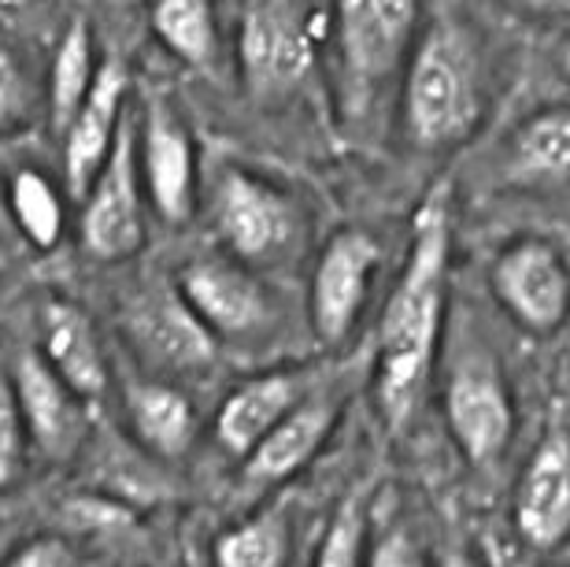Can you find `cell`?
<instances>
[{
    "instance_id": "obj_1",
    "label": "cell",
    "mask_w": 570,
    "mask_h": 567,
    "mask_svg": "<svg viewBox=\"0 0 570 567\" xmlns=\"http://www.w3.org/2000/svg\"><path fill=\"white\" fill-rule=\"evenodd\" d=\"M452 193L433 186L412 219V248L382 309L379 323V375L374 397L390 430L412 423L423 390L430 382L433 353H438L444 286H449L452 256Z\"/></svg>"
},
{
    "instance_id": "obj_2",
    "label": "cell",
    "mask_w": 570,
    "mask_h": 567,
    "mask_svg": "<svg viewBox=\"0 0 570 567\" xmlns=\"http://www.w3.org/2000/svg\"><path fill=\"white\" fill-rule=\"evenodd\" d=\"M404 130L419 149L444 153L463 145L482 123L485 86L474 45L452 22L423 30L404 63Z\"/></svg>"
},
{
    "instance_id": "obj_3",
    "label": "cell",
    "mask_w": 570,
    "mask_h": 567,
    "mask_svg": "<svg viewBox=\"0 0 570 567\" xmlns=\"http://www.w3.org/2000/svg\"><path fill=\"white\" fill-rule=\"evenodd\" d=\"M419 0H334V33L348 100L360 111L404 75L415 49Z\"/></svg>"
},
{
    "instance_id": "obj_4",
    "label": "cell",
    "mask_w": 570,
    "mask_h": 567,
    "mask_svg": "<svg viewBox=\"0 0 570 567\" xmlns=\"http://www.w3.org/2000/svg\"><path fill=\"white\" fill-rule=\"evenodd\" d=\"M215 231L245 267L275 264L301 237V208L285 189L245 167H223L212 197Z\"/></svg>"
},
{
    "instance_id": "obj_5",
    "label": "cell",
    "mask_w": 570,
    "mask_h": 567,
    "mask_svg": "<svg viewBox=\"0 0 570 567\" xmlns=\"http://www.w3.org/2000/svg\"><path fill=\"white\" fill-rule=\"evenodd\" d=\"M138 172V138L122 119L105 167L82 193V242L97 260H127L145 245Z\"/></svg>"
},
{
    "instance_id": "obj_6",
    "label": "cell",
    "mask_w": 570,
    "mask_h": 567,
    "mask_svg": "<svg viewBox=\"0 0 570 567\" xmlns=\"http://www.w3.org/2000/svg\"><path fill=\"white\" fill-rule=\"evenodd\" d=\"M242 78L253 100H282L312 71V38L285 0H256L242 19Z\"/></svg>"
},
{
    "instance_id": "obj_7",
    "label": "cell",
    "mask_w": 570,
    "mask_h": 567,
    "mask_svg": "<svg viewBox=\"0 0 570 567\" xmlns=\"http://www.w3.org/2000/svg\"><path fill=\"white\" fill-rule=\"evenodd\" d=\"M493 293L508 315L533 334L560 331L570 315V267L563 253L541 237L508 245L493 264Z\"/></svg>"
},
{
    "instance_id": "obj_8",
    "label": "cell",
    "mask_w": 570,
    "mask_h": 567,
    "mask_svg": "<svg viewBox=\"0 0 570 567\" xmlns=\"http://www.w3.org/2000/svg\"><path fill=\"white\" fill-rule=\"evenodd\" d=\"M382 245L367 231L348 226L323 245L312 271V326L326 345L345 342L367 304L371 275L379 271Z\"/></svg>"
},
{
    "instance_id": "obj_9",
    "label": "cell",
    "mask_w": 570,
    "mask_h": 567,
    "mask_svg": "<svg viewBox=\"0 0 570 567\" xmlns=\"http://www.w3.org/2000/svg\"><path fill=\"white\" fill-rule=\"evenodd\" d=\"M189 312L208 326L215 342L223 338H248L264 331L271 320V297L242 260L204 256L181 267L178 286Z\"/></svg>"
},
{
    "instance_id": "obj_10",
    "label": "cell",
    "mask_w": 570,
    "mask_h": 567,
    "mask_svg": "<svg viewBox=\"0 0 570 567\" xmlns=\"http://www.w3.org/2000/svg\"><path fill=\"white\" fill-rule=\"evenodd\" d=\"M8 379L16 385L30 446H38L41 457H49L52 463H67L89 434L86 401L45 364L38 349H22Z\"/></svg>"
},
{
    "instance_id": "obj_11",
    "label": "cell",
    "mask_w": 570,
    "mask_h": 567,
    "mask_svg": "<svg viewBox=\"0 0 570 567\" xmlns=\"http://www.w3.org/2000/svg\"><path fill=\"white\" fill-rule=\"evenodd\" d=\"M122 326L134 353H141V360L159 371H204L219 345L178 290L138 293L122 312Z\"/></svg>"
},
{
    "instance_id": "obj_12",
    "label": "cell",
    "mask_w": 570,
    "mask_h": 567,
    "mask_svg": "<svg viewBox=\"0 0 570 567\" xmlns=\"http://www.w3.org/2000/svg\"><path fill=\"white\" fill-rule=\"evenodd\" d=\"M444 419L466 460L493 463L515 434V404L504 375L485 360L463 364L444 390Z\"/></svg>"
},
{
    "instance_id": "obj_13",
    "label": "cell",
    "mask_w": 570,
    "mask_h": 567,
    "mask_svg": "<svg viewBox=\"0 0 570 567\" xmlns=\"http://www.w3.org/2000/svg\"><path fill=\"white\" fill-rule=\"evenodd\" d=\"M141 175L148 201L164 223H186L197 204V156L178 111L164 97L145 105L141 119Z\"/></svg>"
},
{
    "instance_id": "obj_14",
    "label": "cell",
    "mask_w": 570,
    "mask_h": 567,
    "mask_svg": "<svg viewBox=\"0 0 570 567\" xmlns=\"http://www.w3.org/2000/svg\"><path fill=\"white\" fill-rule=\"evenodd\" d=\"M515 530L530 549L556 553L570 541V434L541 438L515 486Z\"/></svg>"
},
{
    "instance_id": "obj_15",
    "label": "cell",
    "mask_w": 570,
    "mask_h": 567,
    "mask_svg": "<svg viewBox=\"0 0 570 567\" xmlns=\"http://www.w3.org/2000/svg\"><path fill=\"white\" fill-rule=\"evenodd\" d=\"M122 97H127V71L119 60H105L97 67L94 89L63 134V175L75 197L89 189L116 145V134L122 127Z\"/></svg>"
},
{
    "instance_id": "obj_16",
    "label": "cell",
    "mask_w": 570,
    "mask_h": 567,
    "mask_svg": "<svg viewBox=\"0 0 570 567\" xmlns=\"http://www.w3.org/2000/svg\"><path fill=\"white\" fill-rule=\"evenodd\" d=\"M38 353L82 401H97V397L108 390L111 368H108L105 345H100L94 320H89L78 304L63 297L45 301Z\"/></svg>"
},
{
    "instance_id": "obj_17",
    "label": "cell",
    "mask_w": 570,
    "mask_h": 567,
    "mask_svg": "<svg viewBox=\"0 0 570 567\" xmlns=\"http://www.w3.org/2000/svg\"><path fill=\"white\" fill-rule=\"evenodd\" d=\"M301 401V379L289 375V371H271V375L248 379L215 412V441L230 457L245 460Z\"/></svg>"
},
{
    "instance_id": "obj_18",
    "label": "cell",
    "mask_w": 570,
    "mask_h": 567,
    "mask_svg": "<svg viewBox=\"0 0 570 567\" xmlns=\"http://www.w3.org/2000/svg\"><path fill=\"white\" fill-rule=\"evenodd\" d=\"M337 427V404L323 397H304L271 434L245 457V479L259 486H275L293 479L296 471L307 468L312 457L326 446Z\"/></svg>"
},
{
    "instance_id": "obj_19",
    "label": "cell",
    "mask_w": 570,
    "mask_h": 567,
    "mask_svg": "<svg viewBox=\"0 0 570 567\" xmlns=\"http://www.w3.org/2000/svg\"><path fill=\"white\" fill-rule=\"evenodd\" d=\"M122 408L134 438L159 460H181L197 441V408L175 382L130 379L122 385Z\"/></svg>"
},
{
    "instance_id": "obj_20",
    "label": "cell",
    "mask_w": 570,
    "mask_h": 567,
    "mask_svg": "<svg viewBox=\"0 0 570 567\" xmlns=\"http://www.w3.org/2000/svg\"><path fill=\"white\" fill-rule=\"evenodd\" d=\"M511 172L527 186H570V108H541L511 138Z\"/></svg>"
},
{
    "instance_id": "obj_21",
    "label": "cell",
    "mask_w": 570,
    "mask_h": 567,
    "mask_svg": "<svg viewBox=\"0 0 570 567\" xmlns=\"http://www.w3.org/2000/svg\"><path fill=\"white\" fill-rule=\"evenodd\" d=\"M97 67L100 63L94 60V33H89L82 19H75L60 38V45H56L52 75H49V119L60 138L67 134V127H71V119L78 116L89 89H94Z\"/></svg>"
},
{
    "instance_id": "obj_22",
    "label": "cell",
    "mask_w": 570,
    "mask_h": 567,
    "mask_svg": "<svg viewBox=\"0 0 570 567\" xmlns=\"http://www.w3.org/2000/svg\"><path fill=\"white\" fill-rule=\"evenodd\" d=\"M156 38L189 67H212L219 52V27H215L212 0H153Z\"/></svg>"
},
{
    "instance_id": "obj_23",
    "label": "cell",
    "mask_w": 570,
    "mask_h": 567,
    "mask_svg": "<svg viewBox=\"0 0 570 567\" xmlns=\"http://www.w3.org/2000/svg\"><path fill=\"white\" fill-rule=\"evenodd\" d=\"M8 208H11V226L27 237L33 248L49 253L60 245L63 237V201L41 172H19L8 183Z\"/></svg>"
},
{
    "instance_id": "obj_24",
    "label": "cell",
    "mask_w": 570,
    "mask_h": 567,
    "mask_svg": "<svg viewBox=\"0 0 570 567\" xmlns=\"http://www.w3.org/2000/svg\"><path fill=\"white\" fill-rule=\"evenodd\" d=\"M215 567H285L289 560V524L267 512L230 527L215 538Z\"/></svg>"
},
{
    "instance_id": "obj_25",
    "label": "cell",
    "mask_w": 570,
    "mask_h": 567,
    "mask_svg": "<svg viewBox=\"0 0 570 567\" xmlns=\"http://www.w3.org/2000/svg\"><path fill=\"white\" fill-rule=\"evenodd\" d=\"M363 535H367V519H363L360 497H348L330 519L323 541H318L312 567H367V549H363Z\"/></svg>"
},
{
    "instance_id": "obj_26",
    "label": "cell",
    "mask_w": 570,
    "mask_h": 567,
    "mask_svg": "<svg viewBox=\"0 0 570 567\" xmlns=\"http://www.w3.org/2000/svg\"><path fill=\"white\" fill-rule=\"evenodd\" d=\"M27 449H30V434L16 401V385H11L8 375H0V490H11L22 479V471H27Z\"/></svg>"
},
{
    "instance_id": "obj_27",
    "label": "cell",
    "mask_w": 570,
    "mask_h": 567,
    "mask_svg": "<svg viewBox=\"0 0 570 567\" xmlns=\"http://www.w3.org/2000/svg\"><path fill=\"white\" fill-rule=\"evenodd\" d=\"M30 94H27V78L22 67L11 60V52L0 49V130H11L16 123L27 119Z\"/></svg>"
},
{
    "instance_id": "obj_28",
    "label": "cell",
    "mask_w": 570,
    "mask_h": 567,
    "mask_svg": "<svg viewBox=\"0 0 570 567\" xmlns=\"http://www.w3.org/2000/svg\"><path fill=\"white\" fill-rule=\"evenodd\" d=\"M367 567H426L423 546L407 527H393L374 541L367 553Z\"/></svg>"
},
{
    "instance_id": "obj_29",
    "label": "cell",
    "mask_w": 570,
    "mask_h": 567,
    "mask_svg": "<svg viewBox=\"0 0 570 567\" xmlns=\"http://www.w3.org/2000/svg\"><path fill=\"white\" fill-rule=\"evenodd\" d=\"M4 567H78V560L63 538L41 535V538L22 541V546L4 560Z\"/></svg>"
},
{
    "instance_id": "obj_30",
    "label": "cell",
    "mask_w": 570,
    "mask_h": 567,
    "mask_svg": "<svg viewBox=\"0 0 570 567\" xmlns=\"http://www.w3.org/2000/svg\"><path fill=\"white\" fill-rule=\"evenodd\" d=\"M522 11H533V16H567L570 11V0H508Z\"/></svg>"
},
{
    "instance_id": "obj_31",
    "label": "cell",
    "mask_w": 570,
    "mask_h": 567,
    "mask_svg": "<svg viewBox=\"0 0 570 567\" xmlns=\"http://www.w3.org/2000/svg\"><path fill=\"white\" fill-rule=\"evenodd\" d=\"M441 567H478L471 553H463V549H452V553H444V560Z\"/></svg>"
},
{
    "instance_id": "obj_32",
    "label": "cell",
    "mask_w": 570,
    "mask_h": 567,
    "mask_svg": "<svg viewBox=\"0 0 570 567\" xmlns=\"http://www.w3.org/2000/svg\"><path fill=\"white\" fill-rule=\"evenodd\" d=\"M11 226V208H8V186L0 183V234Z\"/></svg>"
},
{
    "instance_id": "obj_33",
    "label": "cell",
    "mask_w": 570,
    "mask_h": 567,
    "mask_svg": "<svg viewBox=\"0 0 570 567\" xmlns=\"http://www.w3.org/2000/svg\"><path fill=\"white\" fill-rule=\"evenodd\" d=\"M563 71H567V78H570V41L563 45Z\"/></svg>"
},
{
    "instance_id": "obj_34",
    "label": "cell",
    "mask_w": 570,
    "mask_h": 567,
    "mask_svg": "<svg viewBox=\"0 0 570 567\" xmlns=\"http://www.w3.org/2000/svg\"><path fill=\"white\" fill-rule=\"evenodd\" d=\"M0 264H4V260H0Z\"/></svg>"
}]
</instances>
